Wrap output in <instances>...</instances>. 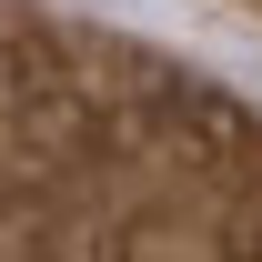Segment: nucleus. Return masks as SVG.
<instances>
[{
    "label": "nucleus",
    "instance_id": "obj_1",
    "mask_svg": "<svg viewBox=\"0 0 262 262\" xmlns=\"http://www.w3.org/2000/svg\"><path fill=\"white\" fill-rule=\"evenodd\" d=\"M0 262H262V141L202 91L0 31Z\"/></svg>",
    "mask_w": 262,
    "mask_h": 262
}]
</instances>
